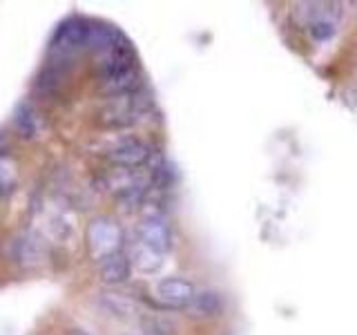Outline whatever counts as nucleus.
<instances>
[{
    "label": "nucleus",
    "instance_id": "nucleus-12",
    "mask_svg": "<svg viewBox=\"0 0 357 335\" xmlns=\"http://www.w3.org/2000/svg\"><path fill=\"white\" fill-rule=\"evenodd\" d=\"M130 262L137 264V268H139L141 273H154V271H159L161 264H163L161 255L150 251V248H145L143 244H139L137 248H134V255H132Z\"/></svg>",
    "mask_w": 357,
    "mask_h": 335
},
{
    "label": "nucleus",
    "instance_id": "nucleus-13",
    "mask_svg": "<svg viewBox=\"0 0 357 335\" xmlns=\"http://www.w3.org/2000/svg\"><path fill=\"white\" fill-rule=\"evenodd\" d=\"M141 329L145 335H174L176 324L167 318H161V315H143Z\"/></svg>",
    "mask_w": 357,
    "mask_h": 335
},
{
    "label": "nucleus",
    "instance_id": "nucleus-2",
    "mask_svg": "<svg viewBox=\"0 0 357 335\" xmlns=\"http://www.w3.org/2000/svg\"><path fill=\"white\" fill-rule=\"evenodd\" d=\"M87 38H89V22L81 18L65 20L54 34L52 50L59 54H76L87 47Z\"/></svg>",
    "mask_w": 357,
    "mask_h": 335
},
{
    "label": "nucleus",
    "instance_id": "nucleus-10",
    "mask_svg": "<svg viewBox=\"0 0 357 335\" xmlns=\"http://www.w3.org/2000/svg\"><path fill=\"white\" fill-rule=\"evenodd\" d=\"M100 306H103L109 315L121 318V320H128V318L134 315V313H139L137 302L130 299L128 295H123V293H109V290L100 293Z\"/></svg>",
    "mask_w": 357,
    "mask_h": 335
},
{
    "label": "nucleus",
    "instance_id": "nucleus-4",
    "mask_svg": "<svg viewBox=\"0 0 357 335\" xmlns=\"http://www.w3.org/2000/svg\"><path fill=\"white\" fill-rule=\"evenodd\" d=\"M139 239L145 248H150L154 253H167L172 248V232L170 226L161 217H148L139 226Z\"/></svg>",
    "mask_w": 357,
    "mask_h": 335
},
{
    "label": "nucleus",
    "instance_id": "nucleus-7",
    "mask_svg": "<svg viewBox=\"0 0 357 335\" xmlns=\"http://www.w3.org/2000/svg\"><path fill=\"white\" fill-rule=\"evenodd\" d=\"M130 275H132V262H130V257L123 253L112 255L100 264V279L109 286L126 284Z\"/></svg>",
    "mask_w": 357,
    "mask_h": 335
},
{
    "label": "nucleus",
    "instance_id": "nucleus-3",
    "mask_svg": "<svg viewBox=\"0 0 357 335\" xmlns=\"http://www.w3.org/2000/svg\"><path fill=\"white\" fill-rule=\"evenodd\" d=\"M156 295L172 308H185L195 299L197 288L190 279L183 277H165L156 284Z\"/></svg>",
    "mask_w": 357,
    "mask_h": 335
},
{
    "label": "nucleus",
    "instance_id": "nucleus-8",
    "mask_svg": "<svg viewBox=\"0 0 357 335\" xmlns=\"http://www.w3.org/2000/svg\"><path fill=\"white\" fill-rule=\"evenodd\" d=\"M221 308H223V299L217 290H201V293H197L195 299L185 306L188 315L197 320L215 318L221 313Z\"/></svg>",
    "mask_w": 357,
    "mask_h": 335
},
{
    "label": "nucleus",
    "instance_id": "nucleus-1",
    "mask_svg": "<svg viewBox=\"0 0 357 335\" xmlns=\"http://www.w3.org/2000/svg\"><path fill=\"white\" fill-rule=\"evenodd\" d=\"M123 241V232L112 219H96L87 228V246L94 260L105 262L107 257L116 255Z\"/></svg>",
    "mask_w": 357,
    "mask_h": 335
},
{
    "label": "nucleus",
    "instance_id": "nucleus-6",
    "mask_svg": "<svg viewBox=\"0 0 357 335\" xmlns=\"http://www.w3.org/2000/svg\"><path fill=\"white\" fill-rule=\"evenodd\" d=\"M98 89H100V94L112 96V98L134 94L139 89L137 67H130V70H123L119 74H112V76L100 78V87Z\"/></svg>",
    "mask_w": 357,
    "mask_h": 335
},
{
    "label": "nucleus",
    "instance_id": "nucleus-15",
    "mask_svg": "<svg viewBox=\"0 0 357 335\" xmlns=\"http://www.w3.org/2000/svg\"><path fill=\"white\" fill-rule=\"evenodd\" d=\"M67 335H89L87 331H83V329H70V333Z\"/></svg>",
    "mask_w": 357,
    "mask_h": 335
},
{
    "label": "nucleus",
    "instance_id": "nucleus-14",
    "mask_svg": "<svg viewBox=\"0 0 357 335\" xmlns=\"http://www.w3.org/2000/svg\"><path fill=\"white\" fill-rule=\"evenodd\" d=\"M310 34L315 40H328L335 34V22L328 18H317L315 22H310Z\"/></svg>",
    "mask_w": 357,
    "mask_h": 335
},
{
    "label": "nucleus",
    "instance_id": "nucleus-9",
    "mask_svg": "<svg viewBox=\"0 0 357 335\" xmlns=\"http://www.w3.org/2000/svg\"><path fill=\"white\" fill-rule=\"evenodd\" d=\"M45 255V244L43 239L38 237L36 232H25L22 237H18L16 241V260L22 264V266H36L40 264Z\"/></svg>",
    "mask_w": 357,
    "mask_h": 335
},
{
    "label": "nucleus",
    "instance_id": "nucleus-11",
    "mask_svg": "<svg viewBox=\"0 0 357 335\" xmlns=\"http://www.w3.org/2000/svg\"><path fill=\"white\" fill-rule=\"evenodd\" d=\"M14 123H16L18 132H20L25 139H33V137L38 134V128H40V121H38L36 110H33L29 103H20V105L16 107Z\"/></svg>",
    "mask_w": 357,
    "mask_h": 335
},
{
    "label": "nucleus",
    "instance_id": "nucleus-5",
    "mask_svg": "<svg viewBox=\"0 0 357 335\" xmlns=\"http://www.w3.org/2000/svg\"><path fill=\"white\" fill-rule=\"evenodd\" d=\"M150 148L139 139H123L109 150V161L123 168H137L148 161Z\"/></svg>",
    "mask_w": 357,
    "mask_h": 335
}]
</instances>
